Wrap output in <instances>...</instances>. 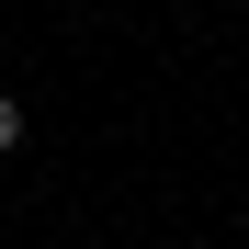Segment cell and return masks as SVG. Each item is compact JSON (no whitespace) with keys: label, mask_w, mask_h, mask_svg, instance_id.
I'll list each match as a JSON object with an SVG mask.
<instances>
[{"label":"cell","mask_w":249,"mask_h":249,"mask_svg":"<svg viewBox=\"0 0 249 249\" xmlns=\"http://www.w3.org/2000/svg\"><path fill=\"white\" fill-rule=\"evenodd\" d=\"M12 147H23V102L0 91V159H12Z\"/></svg>","instance_id":"6da1fadb"}]
</instances>
